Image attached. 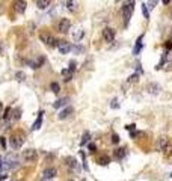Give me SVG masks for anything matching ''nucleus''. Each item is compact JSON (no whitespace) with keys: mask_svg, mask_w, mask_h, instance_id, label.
Instances as JSON below:
<instances>
[{"mask_svg":"<svg viewBox=\"0 0 172 181\" xmlns=\"http://www.w3.org/2000/svg\"><path fill=\"white\" fill-rule=\"evenodd\" d=\"M138 80H139V72H135V74H131V75L128 77L127 82H128V83H136Z\"/></svg>","mask_w":172,"mask_h":181,"instance_id":"27","label":"nucleus"},{"mask_svg":"<svg viewBox=\"0 0 172 181\" xmlns=\"http://www.w3.org/2000/svg\"><path fill=\"white\" fill-rule=\"evenodd\" d=\"M39 39H41L45 45H49V47H56V48H57L59 39H56L54 36L49 35V33H41V35H39Z\"/></svg>","mask_w":172,"mask_h":181,"instance_id":"6","label":"nucleus"},{"mask_svg":"<svg viewBox=\"0 0 172 181\" xmlns=\"http://www.w3.org/2000/svg\"><path fill=\"white\" fill-rule=\"evenodd\" d=\"M142 14H143V17L147 18V20L150 18V14H148V6H147V5H142Z\"/></svg>","mask_w":172,"mask_h":181,"instance_id":"29","label":"nucleus"},{"mask_svg":"<svg viewBox=\"0 0 172 181\" xmlns=\"http://www.w3.org/2000/svg\"><path fill=\"white\" fill-rule=\"evenodd\" d=\"M115 2H121V0H115Z\"/></svg>","mask_w":172,"mask_h":181,"instance_id":"42","label":"nucleus"},{"mask_svg":"<svg viewBox=\"0 0 172 181\" xmlns=\"http://www.w3.org/2000/svg\"><path fill=\"white\" fill-rule=\"evenodd\" d=\"M57 50L61 52V54H68L72 52V45H71L69 42H67V41H59Z\"/></svg>","mask_w":172,"mask_h":181,"instance_id":"7","label":"nucleus"},{"mask_svg":"<svg viewBox=\"0 0 172 181\" xmlns=\"http://www.w3.org/2000/svg\"><path fill=\"white\" fill-rule=\"evenodd\" d=\"M64 163H65V166L68 168L69 171H76V169L79 168V163L76 160V157H72V156L65 157V159H64Z\"/></svg>","mask_w":172,"mask_h":181,"instance_id":"8","label":"nucleus"},{"mask_svg":"<svg viewBox=\"0 0 172 181\" xmlns=\"http://www.w3.org/2000/svg\"><path fill=\"white\" fill-rule=\"evenodd\" d=\"M135 11V0H125L124 6H122V17H124V26H128L130 18L133 15Z\"/></svg>","mask_w":172,"mask_h":181,"instance_id":"2","label":"nucleus"},{"mask_svg":"<svg viewBox=\"0 0 172 181\" xmlns=\"http://www.w3.org/2000/svg\"><path fill=\"white\" fill-rule=\"evenodd\" d=\"M3 171V157L0 156V172Z\"/></svg>","mask_w":172,"mask_h":181,"instance_id":"40","label":"nucleus"},{"mask_svg":"<svg viewBox=\"0 0 172 181\" xmlns=\"http://www.w3.org/2000/svg\"><path fill=\"white\" fill-rule=\"evenodd\" d=\"M125 156H127V148L125 146H119L113 151V159L115 160H122Z\"/></svg>","mask_w":172,"mask_h":181,"instance_id":"12","label":"nucleus"},{"mask_svg":"<svg viewBox=\"0 0 172 181\" xmlns=\"http://www.w3.org/2000/svg\"><path fill=\"white\" fill-rule=\"evenodd\" d=\"M56 29L61 33H67L69 29H71V20L69 18H61L57 21V24H56Z\"/></svg>","mask_w":172,"mask_h":181,"instance_id":"5","label":"nucleus"},{"mask_svg":"<svg viewBox=\"0 0 172 181\" xmlns=\"http://www.w3.org/2000/svg\"><path fill=\"white\" fill-rule=\"evenodd\" d=\"M110 142L113 145H116V144H119V136L115 133V134H112V139H110Z\"/></svg>","mask_w":172,"mask_h":181,"instance_id":"31","label":"nucleus"},{"mask_svg":"<svg viewBox=\"0 0 172 181\" xmlns=\"http://www.w3.org/2000/svg\"><path fill=\"white\" fill-rule=\"evenodd\" d=\"M110 107H112V109H119L118 101H116V100H113V101H112V104H110Z\"/></svg>","mask_w":172,"mask_h":181,"instance_id":"36","label":"nucleus"},{"mask_svg":"<svg viewBox=\"0 0 172 181\" xmlns=\"http://www.w3.org/2000/svg\"><path fill=\"white\" fill-rule=\"evenodd\" d=\"M83 36H85V32H83V30H77V32H74V33H72L74 41H77V42H79V41H80Z\"/></svg>","mask_w":172,"mask_h":181,"instance_id":"24","label":"nucleus"},{"mask_svg":"<svg viewBox=\"0 0 172 181\" xmlns=\"http://www.w3.org/2000/svg\"><path fill=\"white\" fill-rule=\"evenodd\" d=\"M142 39H143V35H140L138 38V41H136V45H135V48H133V54H135V56L139 54V52L142 50Z\"/></svg>","mask_w":172,"mask_h":181,"instance_id":"19","label":"nucleus"},{"mask_svg":"<svg viewBox=\"0 0 172 181\" xmlns=\"http://www.w3.org/2000/svg\"><path fill=\"white\" fill-rule=\"evenodd\" d=\"M157 2H158V0H150V2H148V5H147V6H148V8H151V9H153V8H155V5H157Z\"/></svg>","mask_w":172,"mask_h":181,"instance_id":"32","label":"nucleus"},{"mask_svg":"<svg viewBox=\"0 0 172 181\" xmlns=\"http://www.w3.org/2000/svg\"><path fill=\"white\" fill-rule=\"evenodd\" d=\"M0 145H2L3 149H6V137H3V136L0 137Z\"/></svg>","mask_w":172,"mask_h":181,"instance_id":"33","label":"nucleus"},{"mask_svg":"<svg viewBox=\"0 0 172 181\" xmlns=\"http://www.w3.org/2000/svg\"><path fill=\"white\" fill-rule=\"evenodd\" d=\"M56 175H57V169L53 168V166L45 168V169L42 171V178H44V180H52V178H54Z\"/></svg>","mask_w":172,"mask_h":181,"instance_id":"9","label":"nucleus"},{"mask_svg":"<svg viewBox=\"0 0 172 181\" xmlns=\"http://www.w3.org/2000/svg\"><path fill=\"white\" fill-rule=\"evenodd\" d=\"M88 148H89V152H91V154H95V152H97L95 144H91V142H89V144H88Z\"/></svg>","mask_w":172,"mask_h":181,"instance_id":"30","label":"nucleus"},{"mask_svg":"<svg viewBox=\"0 0 172 181\" xmlns=\"http://www.w3.org/2000/svg\"><path fill=\"white\" fill-rule=\"evenodd\" d=\"M72 52H83V47H80V45H72Z\"/></svg>","mask_w":172,"mask_h":181,"instance_id":"35","label":"nucleus"},{"mask_svg":"<svg viewBox=\"0 0 172 181\" xmlns=\"http://www.w3.org/2000/svg\"><path fill=\"white\" fill-rule=\"evenodd\" d=\"M15 79H17L18 82H24L26 80V74L23 71H17L15 72Z\"/></svg>","mask_w":172,"mask_h":181,"instance_id":"26","label":"nucleus"},{"mask_svg":"<svg viewBox=\"0 0 172 181\" xmlns=\"http://www.w3.org/2000/svg\"><path fill=\"white\" fill-rule=\"evenodd\" d=\"M0 110H2V107H0Z\"/></svg>","mask_w":172,"mask_h":181,"instance_id":"45","label":"nucleus"},{"mask_svg":"<svg viewBox=\"0 0 172 181\" xmlns=\"http://www.w3.org/2000/svg\"><path fill=\"white\" fill-rule=\"evenodd\" d=\"M62 75H64V82L67 83V82H69V80L72 79V71H69V70H62Z\"/></svg>","mask_w":172,"mask_h":181,"instance_id":"21","label":"nucleus"},{"mask_svg":"<svg viewBox=\"0 0 172 181\" xmlns=\"http://www.w3.org/2000/svg\"><path fill=\"white\" fill-rule=\"evenodd\" d=\"M24 134L23 133H18V134H12L11 137H9V144L11 146L14 148V149H18V148H21L23 144H24Z\"/></svg>","mask_w":172,"mask_h":181,"instance_id":"3","label":"nucleus"},{"mask_svg":"<svg viewBox=\"0 0 172 181\" xmlns=\"http://www.w3.org/2000/svg\"><path fill=\"white\" fill-rule=\"evenodd\" d=\"M42 116H44V112H39L36 121H35L33 125H32V130H39V127H41V124H42Z\"/></svg>","mask_w":172,"mask_h":181,"instance_id":"17","label":"nucleus"},{"mask_svg":"<svg viewBox=\"0 0 172 181\" xmlns=\"http://www.w3.org/2000/svg\"><path fill=\"white\" fill-rule=\"evenodd\" d=\"M50 5H52V0H36L38 9H47Z\"/></svg>","mask_w":172,"mask_h":181,"instance_id":"16","label":"nucleus"},{"mask_svg":"<svg viewBox=\"0 0 172 181\" xmlns=\"http://www.w3.org/2000/svg\"><path fill=\"white\" fill-rule=\"evenodd\" d=\"M3 52H5V47H3V42L0 41V54H3Z\"/></svg>","mask_w":172,"mask_h":181,"instance_id":"39","label":"nucleus"},{"mask_svg":"<svg viewBox=\"0 0 172 181\" xmlns=\"http://www.w3.org/2000/svg\"><path fill=\"white\" fill-rule=\"evenodd\" d=\"M147 89L150 94H153V95H157L158 92H160V86L158 85H155V83H150L148 86H147Z\"/></svg>","mask_w":172,"mask_h":181,"instance_id":"18","label":"nucleus"},{"mask_svg":"<svg viewBox=\"0 0 172 181\" xmlns=\"http://www.w3.org/2000/svg\"><path fill=\"white\" fill-rule=\"evenodd\" d=\"M0 107H2V103H0Z\"/></svg>","mask_w":172,"mask_h":181,"instance_id":"44","label":"nucleus"},{"mask_svg":"<svg viewBox=\"0 0 172 181\" xmlns=\"http://www.w3.org/2000/svg\"><path fill=\"white\" fill-rule=\"evenodd\" d=\"M109 163H110V157L109 156H101L98 159V164H101V166H107Z\"/></svg>","mask_w":172,"mask_h":181,"instance_id":"22","label":"nucleus"},{"mask_svg":"<svg viewBox=\"0 0 172 181\" xmlns=\"http://www.w3.org/2000/svg\"><path fill=\"white\" fill-rule=\"evenodd\" d=\"M89 141H91V133H89V131H85V133H83V136H82V141H80V145L83 146V145L89 144Z\"/></svg>","mask_w":172,"mask_h":181,"instance_id":"20","label":"nucleus"},{"mask_svg":"<svg viewBox=\"0 0 172 181\" xmlns=\"http://www.w3.org/2000/svg\"><path fill=\"white\" fill-rule=\"evenodd\" d=\"M165 47H166L168 50H171V48H172V42H171V41H168V42L165 44Z\"/></svg>","mask_w":172,"mask_h":181,"instance_id":"38","label":"nucleus"},{"mask_svg":"<svg viewBox=\"0 0 172 181\" xmlns=\"http://www.w3.org/2000/svg\"><path fill=\"white\" fill-rule=\"evenodd\" d=\"M44 62H45V59H44V56H39V57H38V59H36L35 62H33V60H30L29 64H30V67H32L33 70H38L39 67H42V65H44Z\"/></svg>","mask_w":172,"mask_h":181,"instance_id":"13","label":"nucleus"},{"mask_svg":"<svg viewBox=\"0 0 172 181\" xmlns=\"http://www.w3.org/2000/svg\"><path fill=\"white\" fill-rule=\"evenodd\" d=\"M157 149H158L160 152H163L166 157L172 156V142H171V139L166 137V136L158 137V139H157Z\"/></svg>","mask_w":172,"mask_h":181,"instance_id":"1","label":"nucleus"},{"mask_svg":"<svg viewBox=\"0 0 172 181\" xmlns=\"http://www.w3.org/2000/svg\"><path fill=\"white\" fill-rule=\"evenodd\" d=\"M162 2H163V5H169V2H171V0H162Z\"/></svg>","mask_w":172,"mask_h":181,"instance_id":"41","label":"nucleus"},{"mask_svg":"<svg viewBox=\"0 0 172 181\" xmlns=\"http://www.w3.org/2000/svg\"><path fill=\"white\" fill-rule=\"evenodd\" d=\"M103 39L106 42H112L115 39V30L110 29V27H106L103 29Z\"/></svg>","mask_w":172,"mask_h":181,"instance_id":"11","label":"nucleus"},{"mask_svg":"<svg viewBox=\"0 0 172 181\" xmlns=\"http://www.w3.org/2000/svg\"><path fill=\"white\" fill-rule=\"evenodd\" d=\"M171 42H172V41H171Z\"/></svg>","mask_w":172,"mask_h":181,"instance_id":"47","label":"nucleus"},{"mask_svg":"<svg viewBox=\"0 0 172 181\" xmlns=\"http://www.w3.org/2000/svg\"><path fill=\"white\" fill-rule=\"evenodd\" d=\"M69 101L68 97H64V98H59V100H56L54 103H53V107L54 109H61L64 107V106H67V103Z\"/></svg>","mask_w":172,"mask_h":181,"instance_id":"14","label":"nucleus"},{"mask_svg":"<svg viewBox=\"0 0 172 181\" xmlns=\"http://www.w3.org/2000/svg\"><path fill=\"white\" fill-rule=\"evenodd\" d=\"M12 6H14V11H15V12H18V14H23V12L26 11L27 3H26V0H14Z\"/></svg>","mask_w":172,"mask_h":181,"instance_id":"10","label":"nucleus"},{"mask_svg":"<svg viewBox=\"0 0 172 181\" xmlns=\"http://www.w3.org/2000/svg\"><path fill=\"white\" fill-rule=\"evenodd\" d=\"M69 71H76V62H74V60H71V62H69V68H68Z\"/></svg>","mask_w":172,"mask_h":181,"instance_id":"34","label":"nucleus"},{"mask_svg":"<svg viewBox=\"0 0 172 181\" xmlns=\"http://www.w3.org/2000/svg\"><path fill=\"white\" fill-rule=\"evenodd\" d=\"M68 181H74V180H68Z\"/></svg>","mask_w":172,"mask_h":181,"instance_id":"43","label":"nucleus"},{"mask_svg":"<svg viewBox=\"0 0 172 181\" xmlns=\"http://www.w3.org/2000/svg\"><path fill=\"white\" fill-rule=\"evenodd\" d=\"M80 156H82V163H83V169H85V171H88L89 168H88V163H86V156H85V152H83V151H80Z\"/></svg>","mask_w":172,"mask_h":181,"instance_id":"28","label":"nucleus"},{"mask_svg":"<svg viewBox=\"0 0 172 181\" xmlns=\"http://www.w3.org/2000/svg\"><path fill=\"white\" fill-rule=\"evenodd\" d=\"M23 160L27 163H33L38 160V152H36V149H33V148H27V149H24L23 151Z\"/></svg>","mask_w":172,"mask_h":181,"instance_id":"4","label":"nucleus"},{"mask_svg":"<svg viewBox=\"0 0 172 181\" xmlns=\"http://www.w3.org/2000/svg\"><path fill=\"white\" fill-rule=\"evenodd\" d=\"M72 112H74V109L71 107V106H68V107H65L62 112H61V113H59V116H57V118H59V119H65V118H68Z\"/></svg>","mask_w":172,"mask_h":181,"instance_id":"15","label":"nucleus"},{"mask_svg":"<svg viewBox=\"0 0 172 181\" xmlns=\"http://www.w3.org/2000/svg\"><path fill=\"white\" fill-rule=\"evenodd\" d=\"M135 124H128V125H125V130H128V131H133L135 130Z\"/></svg>","mask_w":172,"mask_h":181,"instance_id":"37","label":"nucleus"},{"mask_svg":"<svg viewBox=\"0 0 172 181\" xmlns=\"http://www.w3.org/2000/svg\"><path fill=\"white\" fill-rule=\"evenodd\" d=\"M171 177H172V174H171Z\"/></svg>","mask_w":172,"mask_h":181,"instance_id":"46","label":"nucleus"},{"mask_svg":"<svg viewBox=\"0 0 172 181\" xmlns=\"http://www.w3.org/2000/svg\"><path fill=\"white\" fill-rule=\"evenodd\" d=\"M67 8L71 12H76V2L74 0H67Z\"/></svg>","mask_w":172,"mask_h":181,"instance_id":"25","label":"nucleus"},{"mask_svg":"<svg viewBox=\"0 0 172 181\" xmlns=\"http://www.w3.org/2000/svg\"><path fill=\"white\" fill-rule=\"evenodd\" d=\"M50 89H52V92H54V94H59V92H61V86H59L57 82H52V83H50Z\"/></svg>","mask_w":172,"mask_h":181,"instance_id":"23","label":"nucleus"}]
</instances>
